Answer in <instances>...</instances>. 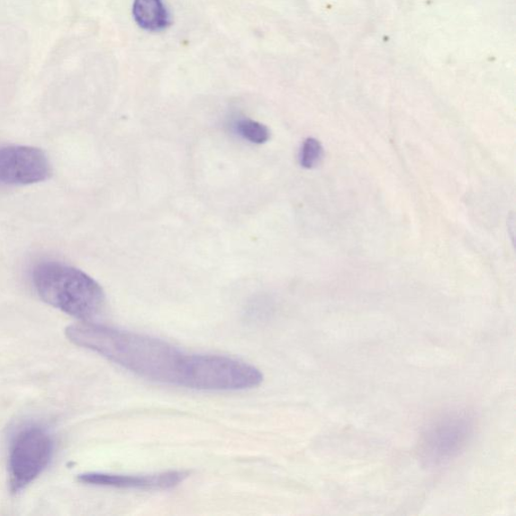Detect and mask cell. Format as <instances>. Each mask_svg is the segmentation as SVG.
I'll return each instance as SVG.
<instances>
[{"instance_id": "cell-1", "label": "cell", "mask_w": 516, "mask_h": 516, "mask_svg": "<svg viewBox=\"0 0 516 516\" xmlns=\"http://www.w3.org/2000/svg\"><path fill=\"white\" fill-rule=\"evenodd\" d=\"M72 343L154 382L193 388L199 354H186L145 335L84 322L67 328Z\"/></svg>"}, {"instance_id": "cell-2", "label": "cell", "mask_w": 516, "mask_h": 516, "mask_svg": "<svg viewBox=\"0 0 516 516\" xmlns=\"http://www.w3.org/2000/svg\"><path fill=\"white\" fill-rule=\"evenodd\" d=\"M32 277L41 300L74 318L89 321L104 307L103 287L79 268L46 260L33 267Z\"/></svg>"}, {"instance_id": "cell-3", "label": "cell", "mask_w": 516, "mask_h": 516, "mask_svg": "<svg viewBox=\"0 0 516 516\" xmlns=\"http://www.w3.org/2000/svg\"><path fill=\"white\" fill-rule=\"evenodd\" d=\"M54 451L53 439L40 427H28L15 435L8 458L13 493H19L48 467Z\"/></svg>"}, {"instance_id": "cell-4", "label": "cell", "mask_w": 516, "mask_h": 516, "mask_svg": "<svg viewBox=\"0 0 516 516\" xmlns=\"http://www.w3.org/2000/svg\"><path fill=\"white\" fill-rule=\"evenodd\" d=\"M472 420L465 412H450L437 420L425 431L421 452L431 464L450 462L467 445L472 435Z\"/></svg>"}, {"instance_id": "cell-5", "label": "cell", "mask_w": 516, "mask_h": 516, "mask_svg": "<svg viewBox=\"0 0 516 516\" xmlns=\"http://www.w3.org/2000/svg\"><path fill=\"white\" fill-rule=\"evenodd\" d=\"M52 167L45 152L28 146L0 148V184L25 186L49 179Z\"/></svg>"}, {"instance_id": "cell-6", "label": "cell", "mask_w": 516, "mask_h": 516, "mask_svg": "<svg viewBox=\"0 0 516 516\" xmlns=\"http://www.w3.org/2000/svg\"><path fill=\"white\" fill-rule=\"evenodd\" d=\"M189 474L184 471H170L155 475H118V474L86 473L79 476L82 484L126 489L164 490L181 484Z\"/></svg>"}, {"instance_id": "cell-7", "label": "cell", "mask_w": 516, "mask_h": 516, "mask_svg": "<svg viewBox=\"0 0 516 516\" xmlns=\"http://www.w3.org/2000/svg\"><path fill=\"white\" fill-rule=\"evenodd\" d=\"M132 14L135 23L149 32H163L172 23L163 0H134Z\"/></svg>"}, {"instance_id": "cell-8", "label": "cell", "mask_w": 516, "mask_h": 516, "mask_svg": "<svg viewBox=\"0 0 516 516\" xmlns=\"http://www.w3.org/2000/svg\"><path fill=\"white\" fill-rule=\"evenodd\" d=\"M236 129L243 139L258 145L267 142L270 138L267 126L255 121L241 120L237 122Z\"/></svg>"}, {"instance_id": "cell-9", "label": "cell", "mask_w": 516, "mask_h": 516, "mask_svg": "<svg viewBox=\"0 0 516 516\" xmlns=\"http://www.w3.org/2000/svg\"><path fill=\"white\" fill-rule=\"evenodd\" d=\"M323 155V148L315 139L304 140L301 151V165L304 168H312L318 165Z\"/></svg>"}]
</instances>
